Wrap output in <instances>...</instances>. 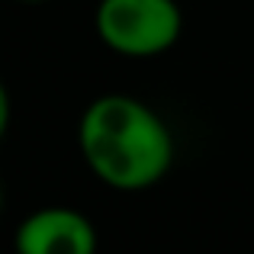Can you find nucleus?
<instances>
[{
  "label": "nucleus",
  "mask_w": 254,
  "mask_h": 254,
  "mask_svg": "<svg viewBox=\"0 0 254 254\" xmlns=\"http://www.w3.org/2000/svg\"><path fill=\"white\" fill-rule=\"evenodd\" d=\"M87 171L116 193L158 187L174 168V132L151 103L132 93H100L77 119Z\"/></svg>",
  "instance_id": "obj_1"
},
{
  "label": "nucleus",
  "mask_w": 254,
  "mask_h": 254,
  "mask_svg": "<svg viewBox=\"0 0 254 254\" xmlns=\"http://www.w3.org/2000/svg\"><path fill=\"white\" fill-rule=\"evenodd\" d=\"M93 32L113 55L158 58L184 36V6L177 0H97Z\"/></svg>",
  "instance_id": "obj_2"
},
{
  "label": "nucleus",
  "mask_w": 254,
  "mask_h": 254,
  "mask_svg": "<svg viewBox=\"0 0 254 254\" xmlns=\"http://www.w3.org/2000/svg\"><path fill=\"white\" fill-rule=\"evenodd\" d=\"M13 245L23 254H93L100 248V235L81 209L42 206L16 225Z\"/></svg>",
  "instance_id": "obj_3"
},
{
  "label": "nucleus",
  "mask_w": 254,
  "mask_h": 254,
  "mask_svg": "<svg viewBox=\"0 0 254 254\" xmlns=\"http://www.w3.org/2000/svg\"><path fill=\"white\" fill-rule=\"evenodd\" d=\"M10 119H13V100H10V90H6V84L0 81V142L6 138Z\"/></svg>",
  "instance_id": "obj_4"
},
{
  "label": "nucleus",
  "mask_w": 254,
  "mask_h": 254,
  "mask_svg": "<svg viewBox=\"0 0 254 254\" xmlns=\"http://www.w3.org/2000/svg\"><path fill=\"white\" fill-rule=\"evenodd\" d=\"M3 206H6V193H3V184H0V219H3Z\"/></svg>",
  "instance_id": "obj_5"
},
{
  "label": "nucleus",
  "mask_w": 254,
  "mask_h": 254,
  "mask_svg": "<svg viewBox=\"0 0 254 254\" xmlns=\"http://www.w3.org/2000/svg\"><path fill=\"white\" fill-rule=\"evenodd\" d=\"M16 3H29V6H39V3H49V0H16Z\"/></svg>",
  "instance_id": "obj_6"
}]
</instances>
